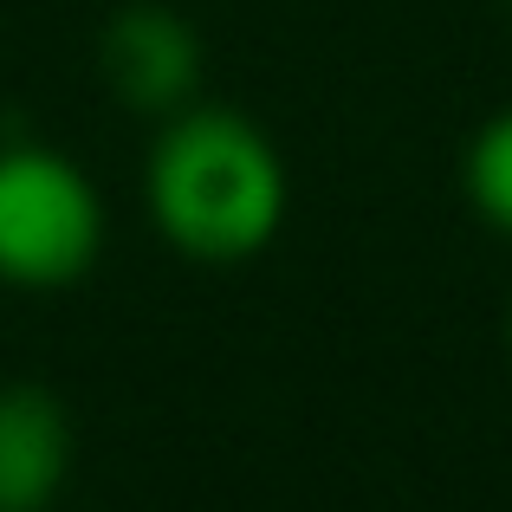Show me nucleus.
Instances as JSON below:
<instances>
[{"instance_id": "nucleus-1", "label": "nucleus", "mask_w": 512, "mask_h": 512, "mask_svg": "<svg viewBox=\"0 0 512 512\" xmlns=\"http://www.w3.org/2000/svg\"><path fill=\"white\" fill-rule=\"evenodd\" d=\"M150 214L188 260H253L286 221V163L253 117L214 104L175 111L150 156Z\"/></svg>"}, {"instance_id": "nucleus-2", "label": "nucleus", "mask_w": 512, "mask_h": 512, "mask_svg": "<svg viewBox=\"0 0 512 512\" xmlns=\"http://www.w3.org/2000/svg\"><path fill=\"white\" fill-rule=\"evenodd\" d=\"M104 247V208L85 169L33 143L0 150V279L72 286Z\"/></svg>"}, {"instance_id": "nucleus-3", "label": "nucleus", "mask_w": 512, "mask_h": 512, "mask_svg": "<svg viewBox=\"0 0 512 512\" xmlns=\"http://www.w3.org/2000/svg\"><path fill=\"white\" fill-rule=\"evenodd\" d=\"M201 65V33L169 7H124L104 26V78L130 111H188Z\"/></svg>"}, {"instance_id": "nucleus-4", "label": "nucleus", "mask_w": 512, "mask_h": 512, "mask_svg": "<svg viewBox=\"0 0 512 512\" xmlns=\"http://www.w3.org/2000/svg\"><path fill=\"white\" fill-rule=\"evenodd\" d=\"M72 474L65 402L39 383L0 389V512H46Z\"/></svg>"}, {"instance_id": "nucleus-5", "label": "nucleus", "mask_w": 512, "mask_h": 512, "mask_svg": "<svg viewBox=\"0 0 512 512\" xmlns=\"http://www.w3.org/2000/svg\"><path fill=\"white\" fill-rule=\"evenodd\" d=\"M461 175H467V201H474L480 221L500 227V234H512V104L493 111L487 124L474 130Z\"/></svg>"}, {"instance_id": "nucleus-6", "label": "nucleus", "mask_w": 512, "mask_h": 512, "mask_svg": "<svg viewBox=\"0 0 512 512\" xmlns=\"http://www.w3.org/2000/svg\"><path fill=\"white\" fill-rule=\"evenodd\" d=\"M506 338H512V312H506Z\"/></svg>"}]
</instances>
